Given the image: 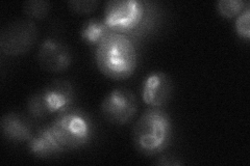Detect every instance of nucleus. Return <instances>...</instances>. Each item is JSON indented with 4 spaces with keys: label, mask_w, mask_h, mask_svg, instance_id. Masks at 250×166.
<instances>
[{
    "label": "nucleus",
    "mask_w": 250,
    "mask_h": 166,
    "mask_svg": "<svg viewBox=\"0 0 250 166\" xmlns=\"http://www.w3.org/2000/svg\"><path fill=\"white\" fill-rule=\"evenodd\" d=\"M95 60L105 77L125 80L136 71L138 55L130 38L119 33H112L97 45Z\"/></svg>",
    "instance_id": "nucleus-1"
},
{
    "label": "nucleus",
    "mask_w": 250,
    "mask_h": 166,
    "mask_svg": "<svg viewBox=\"0 0 250 166\" xmlns=\"http://www.w3.org/2000/svg\"><path fill=\"white\" fill-rule=\"evenodd\" d=\"M172 123L167 112L151 107L145 110L132 128V141L141 154L153 156L165 149L171 138Z\"/></svg>",
    "instance_id": "nucleus-2"
},
{
    "label": "nucleus",
    "mask_w": 250,
    "mask_h": 166,
    "mask_svg": "<svg viewBox=\"0 0 250 166\" xmlns=\"http://www.w3.org/2000/svg\"><path fill=\"white\" fill-rule=\"evenodd\" d=\"M54 136L65 151L84 146L92 136V125L89 117L80 111L66 110L50 125Z\"/></svg>",
    "instance_id": "nucleus-3"
},
{
    "label": "nucleus",
    "mask_w": 250,
    "mask_h": 166,
    "mask_svg": "<svg viewBox=\"0 0 250 166\" xmlns=\"http://www.w3.org/2000/svg\"><path fill=\"white\" fill-rule=\"evenodd\" d=\"M38 38V28L34 22L19 20L7 25L0 35V49L7 56L28 52Z\"/></svg>",
    "instance_id": "nucleus-4"
},
{
    "label": "nucleus",
    "mask_w": 250,
    "mask_h": 166,
    "mask_svg": "<svg viewBox=\"0 0 250 166\" xmlns=\"http://www.w3.org/2000/svg\"><path fill=\"white\" fill-rule=\"evenodd\" d=\"M144 15L143 3L138 0H113L105 4L104 22L114 33L137 27Z\"/></svg>",
    "instance_id": "nucleus-5"
},
{
    "label": "nucleus",
    "mask_w": 250,
    "mask_h": 166,
    "mask_svg": "<svg viewBox=\"0 0 250 166\" xmlns=\"http://www.w3.org/2000/svg\"><path fill=\"white\" fill-rule=\"evenodd\" d=\"M100 110L108 123L121 126L134 118L138 111V101L130 90L118 88L106 94L101 103Z\"/></svg>",
    "instance_id": "nucleus-6"
},
{
    "label": "nucleus",
    "mask_w": 250,
    "mask_h": 166,
    "mask_svg": "<svg viewBox=\"0 0 250 166\" xmlns=\"http://www.w3.org/2000/svg\"><path fill=\"white\" fill-rule=\"evenodd\" d=\"M38 61L47 72L61 73L72 64V54L67 45L57 38L48 37L40 46Z\"/></svg>",
    "instance_id": "nucleus-7"
},
{
    "label": "nucleus",
    "mask_w": 250,
    "mask_h": 166,
    "mask_svg": "<svg viewBox=\"0 0 250 166\" xmlns=\"http://www.w3.org/2000/svg\"><path fill=\"white\" fill-rule=\"evenodd\" d=\"M172 91V80L166 73L152 72L143 81L142 99L148 106L161 108L171 99Z\"/></svg>",
    "instance_id": "nucleus-8"
},
{
    "label": "nucleus",
    "mask_w": 250,
    "mask_h": 166,
    "mask_svg": "<svg viewBox=\"0 0 250 166\" xmlns=\"http://www.w3.org/2000/svg\"><path fill=\"white\" fill-rule=\"evenodd\" d=\"M41 93L49 114L66 111L74 100L73 86L65 79L50 82L41 91Z\"/></svg>",
    "instance_id": "nucleus-9"
},
{
    "label": "nucleus",
    "mask_w": 250,
    "mask_h": 166,
    "mask_svg": "<svg viewBox=\"0 0 250 166\" xmlns=\"http://www.w3.org/2000/svg\"><path fill=\"white\" fill-rule=\"evenodd\" d=\"M2 135L5 139L15 142L29 141L33 137V126L27 117L18 112H9L0 122Z\"/></svg>",
    "instance_id": "nucleus-10"
},
{
    "label": "nucleus",
    "mask_w": 250,
    "mask_h": 166,
    "mask_svg": "<svg viewBox=\"0 0 250 166\" xmlns=\"http://www.w3.org/2000/svg\"><path fill=\"white\" fill-rule=\"evenodd\" d=\"M29 153L39 158H48L66 152L54 136L50 128L47 126L35 133L28 141Z\"/></svg>",
    "instance_id": "nucleus-11"
},
{
    "label": "nucleus",
    "mask_w": 250,
    "mask_h": 166,
    "mask_svg": "<svg viewBox=\"0 0 250 166\" xmlns=\"http://www.w3.org/2000/svg\"><path fill=\"white\" fill-rule=\"evenodd\" d=\"M114 31L109 28L104 20L90 19L85 21L81 28V37L85 43L98 45L103 39Z\"/></svg>",
    "instance_id": "nucleus-12"
},
{
    "label": "nucleus",
    "mask_w": 250,
    "mask_h": 166,
    "mask_svg": "<svg viewBox=\"0 0 250 166\" xmlns=\"http://www.w3.org/2000/svg\"><path fill=\"white\" fill-rule=\"evenodd\" d=\"M51 4L44 0H29L23 3V13L29 18L44 19L50 12Z\"/></svg>",
    "instance_id": "nucleus-13"
},
{
    "label": "nucleus",
    "mask_w": 250,
    "mask_h": 166,
    "mask_svg": "<svg viewBox=\"0 0 250 166\" xmlns=\"http://www.w3.org/2000/svg\"><path fill=\"white\" fill-rule=\"evenodd\" d=\"M245 4L243 0H220L217 2V11L222 17L232 19L244 11Z\"/></svg>",
    "instance_id": "nucleus-14"
},
{
    "label": "nucleus",
    "mask_w": 250,
    "mask_h": 166,
    "mask_svg": "<svg viewBox=\"0 0 250 166\" xmlns=\"http://www.w3.org/2000/svg\"><path fill=\"white\" fill-rule=\"evenodd\" d=\"M26 106L29 115L33 116L34 118H37V120H43V118L49 114L41 92L31 94L27 100Z\"/></svg>",
    "instance_id": "nucleus-15"
},
{
    "label": "nucleus",
    "mask_w": 250,
    "mask_h": 166,
    "mask_svg": "<svg viewBox=\"0 0 250 166\" xmlns=\"http://www.w3.org/2000/svg\"><path fill=\"white\" fill-rule=\"evenodd\" d=\"M234 29H236L237 35L245 39V41H249L250 38V9L246 7V9L242 12L234 23Z\"/></svg>",
    "instance_id": "nucleus-16"
},
{
    "label": "nucleus",
    "mask_w": 250,
    "mask_h": 166,
    "mask_svg": "<svg viewBox=\"0 0 250 166\" xmlns=\"http://www.w3.org/2000/svg\"><path fill=\"white\" fill-rule=\"evenodd\" d=\"M98 4L96 0H72L68 2L70 9L77 14H90L96 10Z\"/></svg>",
    "instance_id": "nucleus-17"
},
{
    "label": "nucleus",
    "mask_w": 250,
    "mask_h": 166,
    "mask_svg": "<svg viewBox=\"0 0 250 166\" xmlns=\"http://www.w3.org/2000/svg\"><path fill=\"white\" fill-rule=\"evenodd\" d=\"M171 157H162L161 160H158L156 161V163L158 164H161V165H182L183 162L182 161H178V160H173L171 161Z\"/></svg>",
    "instance_id": "nucleus-18"
}]
</instances>
